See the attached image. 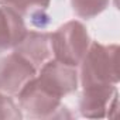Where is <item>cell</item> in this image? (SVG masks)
<instances>
[{"label": "cell", "instance_id": "obj_1", "mask_svg": "<svg viewBox=\"0 0 120 120\" xmlns=\"http://www.w3.org/2000/svg\"><path fill=\"white\" fill-rule=\"evenodd\" d=\"M117 44H100L90 42L86 54L81 61L79 79L82 88L98 86V85H117L119 69H117Z\"/></svg>", "mask_w": 120, "mask_h": 120}, {"label": "cell", "instance_id": "obj_2", "mask_svg": "<svg viewBox=\"0 0 120 120\" xmlns=\"http://www.w3.org/2000/svg\"><path fill=\"white\" fill-rule=\"evenodd\" d=\"M19 107L31 119H71L72 113L61 102V98L47 90L35 76L17 93Z\"/></svg>", "mask_w": 120, "mask_h": 120}, {"label": "cell", "instance_id": "obj_3", "mask_svg": "<svg viewBox=\"0 0 120 120\" xmlns=\"http://www.w3.org/2000/svg\"><path fill=\"white\" fill-rule=\"evenodd\" d=\"M90 42L86 27L78 20L62 24L51 34L52 55L55 59L71 67H78L81 64Z\"/></svg>", "mask_w": 120, "mask_h": 120}, {"label": "cell", "instance_id": "obj_4", "mask_svg": "<svg viewBox=\"0 0 120 120\" xmlns=\"http://www.w3.org/2000/svg\"><path fill=\"white\" fill-rule=\"evenodd\" d=\"M35 79L47 90L62 99L78 89L79 75L76 67L67 65L58 59H49L38 69Z\"/></svg>", "mask_w": 120, "mask_h": 120}, {"label": "cell", "instance_id": "obj_5", "mask_svg": "<svg viewBox=\"0 0 120 120\" xmlns=\"http://www.w3.org/2000/svg\"><path fill=\"white\" fill-rule=\"evenodd\" d=\"M119 92L116 85L83 88L79 98V112L88 119L113 117L117 112Z\"/></svg>", "mask_w": 120, "mask_h": 120}, {"label": "cell", "instance_id": "obj_6", "mask_svg": "<svg viewBox=\"0 0 120 120\" xmlns=\"http://www.w3.org/2000/svg\"><path fill=\"white\" fill-rule=\"evenodd\" d=\"M37 69L17 52H11L0 59V92L17 95L35 75Z\"/></svg>", "mask_w": 120, "mask_h": 120}, {"label": "cell", "instance_id": "obj_7", "mask_svg": "<svg viewBox=\"0 0 120 120\" xmlns=\"http://www.w3.org/2000/svg\"><path fill=\"white\" fill-rule=\"evenodd\" d=\"M13 51L27 59L38 71L52 56L51 34L41 31H27Z\"/></svg>", "mask_w": 120, "mask_h": 120}, {"label": "cell", "instance_id": "obj_8", "mask_svg": "<svg viewBox=\"0 0 120 120\" xmlns=\"http://www.w3.org/2000/svg\"><path fill=\"white\" fill-rule=\"evenodd\" d=\"M27 33L23 16L0 4V52L13 49Z\"/></svg>", "mask_w": 120, "mask_h": 120}, {"label": "cell", "instance_id": "obj_9", "mask_svg": "<svg viewBox=\"0 0 120 120\" xmlns=\"http://www.w3.org/2000/svg\"><path fill=\"white\" fill-rule=\"evenodd\" d=\"M51 0H0L2 6H7L21 16L44 17L45 10L49 7Z\"/></svg>", "mask_w": 120, "mask_h": 120}, {"label": "cell", "instance_id": "obj_10", "mask_svg": "<svg viewBox=\"0 0 120 120\" xmlns=\"http://www.w3.org/2000/svg\"><path fill=\"white\" fill-rule=\"evenodd\" d=\"M110 0H71L74 13L85 20L95 19L107 9Z\"/></svg>", "mask_w": 120, "mask_h": 120}, {"label": "cell", "instance_id": "obj_11", "mask_svg": "<svg viewBox=\"0 0 120 120\" xmlns=\"http://www.w3.org/2000/svg\"><path fill=\"white\" fill-rule=\"evenodd\" d=\"M0 119H9V120H20L23 119V112L21 109L14 103V100L0 92Z\"/></svg>", "mask_w": 120, "mask_h": 120}]
</instances>
